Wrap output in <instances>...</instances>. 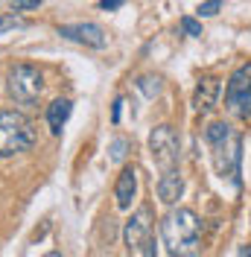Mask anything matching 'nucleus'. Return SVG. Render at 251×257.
Here are the masks:
<instances>
[{
	"label": "nucleus",
	"instance_id": "f257e3e1",
	"mask_svg": "<svg viewBox=\"0 0 251 257\" xmlns=\"http://www.w3.org/2000/svg\"><path fill=\"white\" fill-rule=\"evenodd\" d=\"M161 237L170 257H199L202 251V222L196 210L175 208L161 219Z\"/></svg>",
	"mask_w": 251,
	"mask_h": 257
},
{
	"label": "nucleus",
	"instance_id": "f03ea898",
	"mask_svg": "<svg viewBox=\"0 0 251 257\" xmlns=\"http://www.w3.org/2000/svg\"><path fill=\"white\" fill-rule=\"evenodd\" d=\"M204 141L210 146L213 170L219 178H228L234 187H239V161H242V138L225 120H216L204 128Z\"/></svg>",
	"mask_w": 251,
	"mask_h": 257
},
{
	"label": "nucleus",
	"instance_id": "7ed1b4c3",
	"mask_svg": "<svg viewBox=\"0 0 251 257\" xmlns=\"http://www.w3.org/2000/svg\"><path fill=\"white\" fill-rule=\"evenodd\" d=\"M35 144V126L21 111L0 108V155H18Z\"/></svg>",
	"mask_w": 251,
	"mask_h": 257
},
{
	"label": "nucleus",
	"instance_id": "20e7f679",
	"mask_svg": "<svg viewBox=\"0 0 251 257\" xmlns=\"http://www.w3.org/2000/svg\"><path fill=\"white\" fill-rule=\"evenodd\" d=\"M6 88H9V96L18 105H35L41 96V88H44L41 70L32 64H15L6 76Z\"/></svg>",
	"mask_w": 251,
	"mask_h": 257
},
{
	"label": "nucleus",
	"instance_id": "39448f33",
	"mask_svg": "<svg viewBox=\"0 0 251 257\" xmlns=\"http://www.w3.org/2000/svg\"><path fill=\"white\" fill-rule=\"evenodd\" d=\"M225 108L239 120H251V62L239 64L231 73L225 85Z\"/></svg>",
	"mask_w": 251,
	"mask_h": 257
},
{
	"label": "nucleus",
	"instance_id": "423d86ee",
	"mask_svg": "<svg viewBox=\"0 0 251 257\" xmlns=\"http://www.w3.org/2000/svg\"><path fill=\"white\" fill-rule=\"evenodd\" d=\"M149 149H152V158L161 170H175L178 167V155H181V146H178V135L173 126L161 123L152 128L149 135Z\"/></svg>",
	"mask_w": 251,
	"mask_h": 257
},
{
	"label": "nucleus",
	"instance_id": "0eeeda50",
	"mask_svg": "<svg viewBox=\"0 0 251 257\" xmlns=\"http://www.w3.org/2000/svg\"><path fill=\"white\" fill-rule=\"evenodd\" d=\"M59 35L67 38V41H76V44H85V47H94V50H102L108 44L105 38V30L99 24H64L59 27Z\"/></svg>",
	"mask_w": 251,
	"mask_h": 257
},
{
	"label": "nucleus",
	"instance_id": "6e6552de",
	"mask_svg": "<svg viewBox=\"0 0 251 257\" xmlns=\"http://www.w3.org/2000/svg\"><path fill=\"white\" fill-rule=\"evenodd\" d=\"M149 222H152V210L149 208H141L129 222H126V231H123V240L129 245V251H138L146 245L149 240Z\"/></svg>",
	"mask_w": 251,
	"mask_h": 257
},
{
	"label": "nucleus",
	"instance_id": "1a4fd4ad",
	"mask_svg": "<svg viewBox=\"0 0 251 257\" xmlns=\"http://www.w3.org/2000/svg\"><path fill=\"white\" fill-rule=\"evenodd\" d=\"M219 94H222V82L216 79V76H202L199 85H196V91H193V105H196V111L210 114L216 108V102H219Z\"/></svg>",
	"mask_w": 251,
	"mask_h": 257
},
{
	"label": "nucleus",
	"instance_id": "9d476101",
	"mask_svg": "<svg viewBox=\"0 0 251 257\" xmlns=\"http://www.w3.org/2000/svg\"><path fill=\"white\" fill-rule=\"evenodd\" d=\"M181 193H184V178L178 173V167L175 170H164L161 178H158V199L164 205H175L181 199Z\"/></svg>",
	"mask_w": 251,
	"mask_h": 257
},
{
	"label": "nucleus",
	"instance_id": "9b49d317",
	"mask_svg": "<svg viewBox=\"0 0 251 257\" xmlns=\"http://www.w3.org/2000/svg\"><path fill=\"white\" fill-rule=\"evenodd\" d=\"M138 193V170L135 167H126L123 173L117 176V184H114V199H117V208H132V199Z\"/></svg>",
	"mask_w": 251,
	"mask_h": 257
},
{
	"label": "nucleus",
	"instance_id": "f8f14e48",
	"mask_svg": "<svg viewBox=\"0 0 251 257\" xmlns=\"http://www.w3.org/2000/svg\"><path fill=\"white\" fill-rule=\"evenodd\" d=\"M73 111V105H70V99H53L47 108V123H50V132L53 135H59L67 123V117Z\"/></svg>",
	"mask_w": 251,
	"mask_h": 257
},
{
	"label": "nucleus",
	"instance_id": "ddd939ff",
	"mask_svg": "<svg viewBox=\"0 0 251 257\" xmlns=\"http://www.w3.org/2000/svg\"><path fill=\"white\" fill-rule=\"evenodd\" d=\"M138 88H141L146 96H158L161 94V79H158V76H141V79H138Z\"/></svg>",
	"mask_w": 251,
	"mask_h": 257
},
{
	"label": "nucleus",
	"instance_id": "4468645a",
	"mask_svg": "<svg viewBox=\"0 0 251 257\" xmlns=\"http://www.w3.org/2000/svg\"><path fill=\"white\" fill-rule=\"evenodd\" d=\"M181 30L187 32L190 38H199V35H202V24H199V21H196V18L184 15V18H181Z\"/></svg>",
	"mask_w": 251,
	"mask_h": 257
},
{
	"label": "nucleus",
	"instance_id": "2eb2a0df",
	"mask_svg": "<svg viewBox=\"0 0 251 257\" xmlns=\"http://www.w3.org/2000/svg\"><path fill=\"white\" fill-rule=\"evenodd\" d=\"M21 27H24V21L18 15H0V35L9 30H21Z\"/></svg>",
	"mask_w": 251,
	"mask_h": 257
},
{
	"label": "nucleus",
	"instance_id": "dca6fc26",
	"mask_svg": "<svg viewBox=\"0 0 251 257\" xmlns=\"http://www.w3.org/2000/svg\"><path fill=\"white\" fill-rule=\"evenodd\" d=\"M126 149H129V141L117 138V141L111 144V161H123L126 158Z\"/></svg>",
	"mask_w": 251,
	"mask_h": 257
},
{
	"label": "nucleus",
	"instance_id": "f3484780",
	"mask_svg": "<svg viewBox=\"0 0 251 257\" xmlns=\"http://www.w3.org/2000/svg\"><path fill=\"white\" fill-rule=\"evenodd\" d=\"M219 6H222V0H204L202 6H199V15H202V18L216 15V12H219Z\"/></svg>",
	"mask_w": 251,
	"mask_h": 257
},
{
	"label": "nucleus",
	"instance_id": "a211bd4d",
	"mask_svg": "<svg viewBox=\"0 0 251 257\" xmlns=\"http://www.w3.org/2000/svg\"><path fill=\"white\" fill-rule=\"evenodd\" d=\"M41 0H15L12 3V12H30V9H38Z\"/></svg>",
	"mask_w": 251,
	"mask_h": 257
},
{
	"label": "nucleus",
	"instance_id": "6ab92c4d",
	"mask_svg": "<svg viewBox=\"0 0 251 257\" xmlns=\"http://www.w3.org/2000/svg\"><path fill=\"white\" fill-rule=\"evenodd\" d=\"M120 111H123V96H117V99H114V108H111V123H114V126L120 123Z\"/></svg>",
	"mask_w": 251,
	"mask_h": 257
},
{
	"label": "nucleus",
	"instance_id": "aec40b11",
	"mask_svg": "<svg viewBox=\"0 0 251 257\" xmlns=\"http://www.w3.org/2000/svg\"><path fill=\"white\" fill-rule=\"evenodd\" d=\"M123 3H126V0H102V3H99V9H102V12H114V9H120Z\"/></svg>",
	"mask_w": 251,
	"mask_h": 257
},
{
	"label": "nucleus",
	"instance_id": "412c9836",
	"mask_svg": "<svg viewBox=\"0 0 251 257\" xmlns=\"http://www.w3.org/2000/svg\"><path fill=\"white\" fill-rule=\"evenodd\" d=\"M143 257H158V251H155V240L149 237L146 240V245H143Z\"/></svg>",
	"mask_w": 251,
	"mask_h": 257
},
{
	"label": "nucleus",
	"instance_id": "4be33fe9",
	"mask_svg": "<svg viewBox=\"0 0 251 257\" xmlns=\"http://www.w3.org/2000/svg\"><path fill=\"white\" fill-rule=\"evenodd\" d=\"M236 257H251V245H242V248H239V254Z\"/></svg>",
	"mask_w": 251,
	"mask_h": 257
},
{
	"label": "nucleus",
	"instance_id": "5701e85b",
	"mask_svg": "<svg viewBox=\"0 0 251 257\" xmlns=\"http://www.w3.org/2000/svg\"><path fill=\"white\" fill-rule=\"evenodd\" d=\"M44 257H62V254H59V251H47Z\"/></svg>",
	"mask_w": 251,
	"mask_h": 257
}]
</instances>
